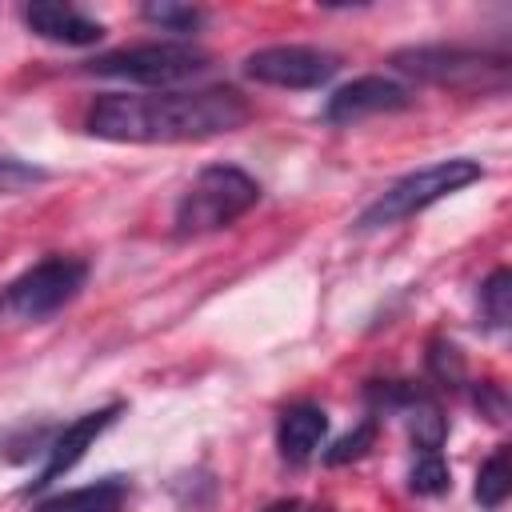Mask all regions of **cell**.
<instances>
[{
    "label": "cell",
    "mask_w": 512,
    "mask_h": 512,
    "mask_svg": "<svg viewBox=\"0 0 512 512\" xmlns=\"http://www.w3.org/2000/svg\"><path fill=\"white\" fill-rule=\"evenodd\" d=\"M252 116L248 100L228 88H192V92H108L96 96L84 112V128L96 140L112 144H184L208 140L244 128Z\"/></svg>",
    "instance_id": "obj_1"
},
{
    "label": "cell",
    "mask_w": 512,
    "mask_h": 512,
    "mask_svg": "<svg viewBox=\"0 0 512 512\" xmlns=\"http://www.w3.org/2000/svg\"><path fill=\"white\" fill-rule=\"evenodd\" d=\"M392 68L452 92H504L508 88V56H492L464 44H416L392 52Z\"/></svg>",
    "instance_id": "obj_2"
},
{
    "label": "cell",
    "mask_w": 512,
    "mask_h": 512,
    "mask_svg": "<svg viewBox=\"0 0 512 512\" xmlns=\"http://www.w3.org/2000/svg\"><path fill=\"white\" fill-rule=\"evenodd\" d=\"M260 200V184L236 168V164H212L204 168L176 204V236H204L236 224L244 212H252Z\"/></svg>",
    "instance_id": "obj_3"
},
{
    "label": "cell",
    "mask_w": 512,
    "mask_h": 512,
    "mask_svg": "<svg viewBox=\"0 0 512 512\" xmlns=\"http://www.w3.org/2000/svg\"><path fill=\"white\" fill-rule=\"evenodd\" d=\"M480 176H484V168H480L476 160H464V156L428 164V168H420V172H408V176H400L392 188H384V192L360 212L356 228H360V232H372V228L400 224V220H408V216L432 208L436 200H444V196H452V192L476 184Z\"/></svg>",
    "instance_id": "obj_4"
},
{
    "label": "cell",
    "mask_w": 512,
    "mask_h": 512,
    "mask_svg": "<svg viewBox=\"0 0 512 512\" xmlns=\"http://www.w3.org/2000/svg\"><path fill=\"white\" fill-rule=\"evenodd\" d=\"M208 52L196 44H180V40H152V44H132V48H116L104 52L96 60H88L84 68L92 76H112V80H128V84H148V88H164V84H180L192 80L208 68Z\"/></svg>",
    "instance_id": "obj_5"
},
{
    "label": "cell",
    "mask_w": 512,
    "mask_h": 512,
    "mask_svg": "<svg viewBox=\"0 0 512 512\" xmlns=\"http://www.w3.org/2000/svg\"><path fill=\"white\" fill-rule=\"evenodd\" d=\"M88 280V264L76 256H44L28 272H20L0 292V316L8 320H44L72 304Z\"/></svg>",
    "instance_id": "obj_6"
},
{
    "label": "cell",
    "mask_w": 512,
    "mask_h": 512,
    "mask_svg": "<svg viewBox=\"0 0 512 512\" xmlns=\"http://www.w3.org/2000/svg\"><path fill=\"white\" fill-rule=\"evenodd\" d=\"M340 72V56L316 44H268L244 60V76L268 88H320Z\"/></svg>",
    "instance_id": "obj_7"
},
{
    "label": "cell",
    "mask_w": 512,
    "mask_h": 512,
    "mask_svg": "<svg viewBox=\"0 0 512 512\" xmlns=\"http://www.w3.org/2000/svg\"><path fill=\"white\" fill-rule=\"evenodd\" d=\"M412 104V92L392 80V76H356L352 84L336 88L324 104V120L328 124H356L364 116H380V112H400Z\"/></svg>",
    "instance_id": "obj_8"
},
{
    "label": "cell",
    "mask_w": 512,
    "mask_h": 512,
    "mask_svg": "<svg viewBox=\"0 0 512 512\" xmlns=\"http://www.w3.org/2000/svg\"><path fill=\"white\" fill-rule=\"evenodd\" d=\"M124 412V404H104V408H96V412H84L80 420H72L68 428H60L56 432V440L48 444V460H44V468L36 472V480L24 488V492H40V488H48L52 480H60L68 468H76L80 464V456L116 424V416Z\"/></svg>",
    "instance_id": "obj_9"
},
{
    "label": "cell",
    "mask_w": 512,
    "mask_h": 512,
    "mask_svg": "<svg viewBox=\"0 0 512 512\" xmlns=\"http://www.w3.org/2000/svg\"><path fill=\"white\" fill-rule=\"evenodd\" d=\"M24 24L40 36V40H52V44H68V48H84V44H96L104 36V24L84 16L80 8L72 4H52V0H36L24 8Z\"/></svg>",
    "instance_id": "obj_10"
},
{
    "label": "cell",
    "mask_w": 512,
    "mask_h": 512,
    "mask_svg": "<svg viewBox=\"0 0 512 512\" xmlns=\"http://www.w3.org/2000/svg\"><path fill=\"white\" fill-rule=\"evenodd\" d=\"M324 432H328V416H324L320 404H292V408H284V416L276 424L280 456L288 464H304L320 448Z\"/></svg>",
    "instance_id": "obj_11"
},
{
    "label": "cell",
    "mask_w": 512,
    "mask_h": 512,
    "mask_svg": "<svg viewBox=\"0 0 512 512\" xmlns=\"http://www.w3.org/2000/svg\"><path fill=\"white\" fill-rule=\"evenodd\" d=\"M124 496H128V480L124 476H104L96 484H84V488L48 496L32 512H120Z\"/></svg>",
    "instance_id": "obj_12"
},
{
    "label": "cell",
    "mask_w": 512,
    "mask_h": 512,
    "mask_svg": "<svg viewBox=\"0 0 512 512\" xmlns=\"http://www.w3.org/2000/svg\"><path fill=\"white\" fill-rule=\"evenodd\" d=\"M508 492H512L508 448H496V452L480 464V472H476V504L488 508V512H496V508L508 500Z\"/></svg>",
    "instance_id": "obj_13"
},
{
    "label": "cell",
    "mask_w": 512,
    "mask_h": 512,
    "mask_svg": "<svg viewBox=\"0 0 512 512\" xmlns=\"http://www.w3.org/2000/svg\"><path fill=\"white\" fill-rule=\"evenodd\" d=\"M480 316L488 320V328H508L512 320V272L496 268L484 284H480Z\"/></svg>",
    "instance_id": "obj_14"
},
{
    "label": "cell",
    "mask_w": 512,
    "mask_h": 512,
    "mask_svg": "<svg viewBox=\"0 0 512 512\" xmlns=\"http://www.w3.org/2000/svg\"><path fill=\"white\" fill-rule=\"evenodd\" d=\"M448 484H452V472H448L444 456L440 452H416V464L408 472V488L416 496H440V492H448Z\"/></svg>",
    "instance_id": "obj_15"
},
{
    "label": "cell",
    "mask_w": 512,
    "mask_h": 512,
    "mask_svg": "<svg viewBox=\"0 0 512 512\" xmlns=\"http://www.w3.org/2000/svg\"><path fill=\"white\" fill-rule=\"evenodd\" d=\"M144 20L168 28V32H196L208 16L204 8H192V4H172V0H160V4H144Z\"/></svg>",
    "instance_id": "obj_16"
},
{
    "label": "cell",
    "mask_w": 512,
    "mask_h": 512,
    "mask_svg": "<svg viewBox=\"0 0 512 512\" xmlns=\"http://www.w3.org/2000/svg\"><path fill=\"white\" fill-rule=\"evenodd\" d=\"M48 180L44 168L28 164V160H16V156H0V196H12V192H24L32 184Z\"/></svg>",
    "instance_id": "obj_17"
},
{
    "label": "cell",
    "mask_w": 512,
    "mask_h": 512,
    "mask_svg": "<svg viewBox=\"0 0 512 512\" xmlns=\"http://www.w3.org/2000/svg\"><path fill=\"white\" fill-rule=\"evenodd\" d=\"M428 368H432V376H436L444 388H460V384H464V360H460L456 344L436 340L432 352H428Z\"/></svg>",
    "instance_id": "obj_18"
},
{
    "label": "cell",
    "mask_w": 512,
    "mask_h": 512,
    "mask_svg": "<svg viewBox=\"0 0 512 512\" xmlns=\"http://www.w3.org/2000/svg\"><path fill=\"white\" fill-rule=\"evenodd\" d=\"M372 440H376V420H364L356 432H348L344 440H336V444H332V452H328V464H348V460L364 456Z\"/></svg>",
    "instance_id": "obj_19"
}]
</instances>
